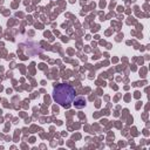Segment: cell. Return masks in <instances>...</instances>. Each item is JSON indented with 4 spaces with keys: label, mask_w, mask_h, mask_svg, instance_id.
I'll use <instances>...</instances> for the list:
<instances>
[{
    "label": "cell",
    "mask_w": 150,
    "mask_h": 150,
    "mask_svg": "<svg viewBox=\"0 0 150 150\" xmlns=\"http://www.w3.org/2000/svg\"><path fill=\"white\" fill-rule=\"evenodd\" d=\"M75 107H77V108H82V107H84L86 105V100L83 98V97H79V98H76L75 100Z\"/></svg>",
    "instance_id": "cell-2"
},
{
    "label": "cell",
    "mask_w": 150,
    "mask_h": 150,
    "mask_svg": "<svg viewBox=\"0 0 150 150\" xmlns=\"http://www.w3.org/2000/svg\"><path fill=\"white\" fill-rule=\"evenodd\" d=\"M53 98L60 105L68 108L69 104L75 100V89L69 84H57L54 87Z\"/></svg>",
    "instance_id": "cell-1"
}]
</instances>
